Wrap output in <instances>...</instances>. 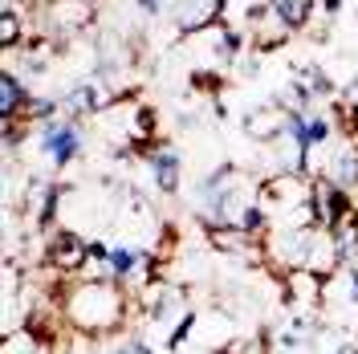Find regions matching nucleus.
<instances>
[{
  "mask_svg": "<svg viewBox=\"0 0 358 354\" xmlns=\"http://www.w3.org/2000/svg\"><path fill=\"white\" fill-rule=\"evenodd\" d=\"M268 13L293 33V29H306V24H310L313 0H268Z\"/></svg>",
  "mask_w": 358,
  "mask_h": 354,
  "instance_id": "nucleus-7",
  "label": "nucleus"
},
{
  "mask_svg": "<svg viewBox=\"0 0 358 354\" xmlns=\"http://www.w3.org/2000/svg\"><path fill=\"white\" fill-rule=\"evenodd\" d=\"M322 8H326V13H330V17H334L338 8H342V0H322Z\"/></svg>",
  "mask_w": 358,
  "mask_h": 354,
  "instance_id": "nucleus-10",
  "label": "nucleus"
},
{
  "mask_svg": "<svg viewBox=\"0 0 358 354\" xmlns=\"http://www.w3.org/2000/svg\"><path fill=\"white\" fill-rule=\"evenodd\" d=\"M134 8H138L143 17H159V13L171 8V0H134Z\"/></svg>",
  "mask_w": 358,
  "mask_h": 354,
  "instance_id": "nucleus-9",
  "label": "nucleus"
},
{
  "mask_svg": "<svg viewBox=\"0 0 358 354\" xmlns=\"http://www.w3.org/2000/svg\"><path fill=\"white\" fill-rule=\"evenodd\" d=\"M192 330H196V313H192V310H183V313L176 318V330H171L167 338H163V346H167V351H179V346H183V342L192 338Z\"/></svg>",
  "mask_w": 358,
  "mask_h": 354,
  "instance_id": "nucleus-8",
  "label": "nucleus"
},
{
  "mask_svg": "<svg viewBox=\"0 0 358 354\" xmlns=\"http://www.w3.org/2000/svg\"><path fill=\"white\" fill-rule=\"evenodd\" d=\"M143 163H147V179H151V187L159 196H167V199L179 196V187H183V159H179L176 147L151 143L143 151Z\"/></svg>",
  "mask_w": 358,
  "mask_h": 354,
  "instance_id": "nucleus-3",
  "label": "nucleus"
},
{
  "mask_svg": "<svg viewBox=\"0 0 358 354\" xmlns=\"http://www.w3.org/2000/svg\"><path fill=\"white\" fill-rule=\"evenodd\" d=\"M29 102H33L29 82H24L17 69H4V73H0V118H4V127H8V122H17Z\"/></svg>",
  "mask_w": 358,
  "mask_h": 354,
  "instance_id": "nucleus-6",
  "label": "nucleus"
},
{
  "mask_svg": "<svg viewBox=\"0 0 358 354\" xmlns=\"http://www.w3.org/2000/svg\"><path fill=\"white\" fill-rule=\"evenodd\" d=\"M62 313L69 318V326L86 338H102L114 334L127 322V289L114 281H86L73 277L62 293Z\"/></svg>",
  "mask_w": 358,
  "mask_h": 354,
  "instance_id": "nucleus-1",
  "label": "nucleus"
},
{
  "mask_svg": "<svg viewBox=\"0 0 358 354\" xmlns=\"http://www.w3.org/2000/svg\"><path fill=\"white\" fill-rule=\"evenodd\" d=\"M86 248H90V241H82V236L69 232V228H57V232L49 236L45 261H49V269H57L62 281H66V277H78V273L86 269Z\"/></svg>",
  "mask_w": 358,
  "mask_h": 354,
  "instance_id": "nucleus-5",
  "label": "nucleus"
},
{
  "mask_svg": "<svg viewBox=\"0 0 358 354\" xmlns=\"http://www.w3.org/2000/svg\"><path fill=\"white\" fill-rule=\"evenodd\" d=\"M94 21V0H45L41 24L49 33H86Z\"/></svg>",
  "mask_w": 358,
  "mask_h": 354,
  "instance_id": "nucleus-4",
  "label": "nucleus"
},
{
  "mask_svg": "<svg viewBox=\"0 0 358 354\" xmlns=\"http://www.w3.org/2000/svg\"><path fill=\"white\" fill-rule=\"evenodd\" d=\"M33 147H37V155H45L49 167H57V171H66L69 163H78L82 151H86V127L78 122V118H66V114H57V118H49L41 127H33ZM24 139V143H29Z\"/></svg>",
  "mask_w": 358,
  "mask_h": 354,
  "instance_id": "nucleus-2",
  "label": "nucleus"
}]
</instances>
